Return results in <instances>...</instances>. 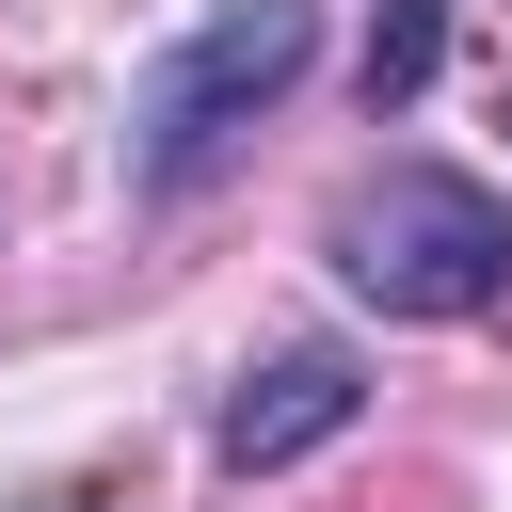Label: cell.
<instances>
[{
    "label": "cell",
    "instance_id": "cell-1",
    "mask_svg": "<svg viewBox=\"0 0 512 512\" xmlns=\"http://www.w3.org/2000/svg\"><path fill=\"white\" fill-rule=\"evenodd\" d=\"M304 64H320V0H208L128 96V192H192Z\"/></svg>",
    "mask_w": 512,
    "mask_h": 512
},
{
    "label": "cell",
    "instance_id": "cell-2",
    "mask_svg": "<svg viewBox=\"0 0 512 512\" xmlns=\"http://www.w3.org/2000/svg\"><path fill=\"white\" fill-rule=\"evenodd\" d=\"M336 288L384 304V320H480V304H512V208L480 176L400 160L336 208Z\"/></svg>",
    "mask_w": 512,
    "mask_h": 512
},
{
    "label": "cell",
    "instance_id": "cell-3",
    "mask_svg": "<svg viewBox=\"0 0 512 512\" xmlns=\"http://www.w3.org/2000/svg\"><path fill=\"white\" fill-rule=\"evenodd\" d=\"M368 416V368L336 352V336H288L272 368H240L224 384V416H208V448H224V480H272V464H304V448H336Z\"/></svg>",
    "mask_w": 512,
    "mask_h": 512
},
{
    "label": "cell",
    "instance_id": "cell-4",
    "mask_svg": "<svg viewBox=\"0 0 512 512\" xmlns=\"http://www.w3.org/2000/svg\"><path fill=\"white\" fill-rule=\"evenodd\" d=\"M432 64H448V0H384L352 80H368V112H416V96H432Z\"/></svg>",
    "mask_w": 512,
    "mask_h": 512
}]
</instances>
